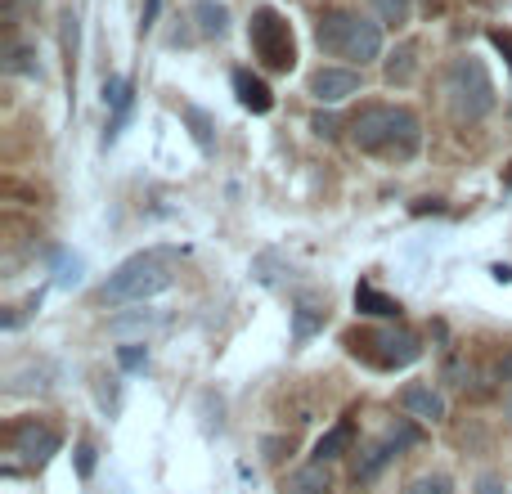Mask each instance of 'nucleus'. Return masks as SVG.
<instances>
[{"label": "nucleus", "mask_w": 512, "mask_h": 494, "mask_svg": "<svg viewBox=\"0 0 512 494\" xmlns=\"http://www.w3.org/2000/svg\"><path fill=\"white\" fill-rule=\"evenodd\" d=\"M477 494H508V486L499 472H486V477H477Z\"/></svg>", "instance_id": "nucleus-21"}, {"label": "nucleus", "mask_w": 512, "mask_h": 494, "mask_svg": "<svg viewBox=\"0 0 512 494\" xmlns=\"http://www.w3.org/2000/svg\"><path fill=\"white\" fill-rule=\"evenodd\" d=\"M9 441H14V454H23L27 463H45L50 454H59V432L45 418H23Z\"/></svg>", "instance_id": "nucleus-7"}, {"label": "nucleus", "mask_w": 512, "mask_h": 494, "mask_svg": "<svg viewBox=\"0 0 512 494\" xmlns=\"http://www.w3.org/2000/svg\"><path fill=\"white\" fill-rule=\"evenodd\" d=\"M373 9H378V18L387 27H405L409 14H414V0H369Z\"/></svg>", "instance_id": "nucleus-17"}, {"label": "nucleus", "mask_w": 512, "mask_h": 494, "mask_svg": "<svg viewBox=\"0 0 512 494\" xmlns=\"http://www.w3.org/2000/svg\"><path fill=\"white\" fill-rule=\"evenodd\" d=\"M405 494H454V481L445 472H423V477L409 481Z\"/></svg>", "instance_id": "nucleus-19"}, {"label": "nucleus", "mask_w": 512, "mask_h": 494, "mask_svg": "<svg viewBox=\"0 0 512 494\" xmlns=\"http://www.w3.org/2000/svg\"><path fill=\"white\" fill-rule=\"evenodd\" d=\"M445 95H450V113L459 122H481L495 108V81H490L486 63L477 54H459L445 68Z\"/></svg>", "instance_id": "nucleus-4"}, {"label": "nucleus", "mask_w": 512, "mask_h": 494, "mask_svg": "<svg viewBox=\"0 0 512 494\" xmlns=\"http://www.w3.org/2000/svg\"><path fill=\"white\" fill-rule=\"evenodd\" d=\"M346 346H351V355H360L364 364H373V369H405V364H414L418 355H423L418 337L405 333V328H369V333H351Z\"/></svg>", "instance_id": "nucleus-5"}, {"label": "nucleus", "mask_w": 512, "mask_h": 494, "mask_svg": "<svg viewBox=\"0 0 512 494\" xmlns=\"http://www.w3.org/2000/svg\"><path fill=\"white\" fill-rule=\"evenodd\" d=\"M414 72H418V45L405 41L387 59V81H391V86H409V81H414Z\"/></svg>", "instance_id": "nucleus-15"}, {"label": "nucleus", "mask_w": 512, "mask_h": 494, "mask_svg": "<svg viewBox=\"0 0 512 494\" xmlns=\"http://www.w3.org/2000/svg\"><path fill=\"white\" fill-rule=\"evenodd\" d=\"M306 90L319 104H342V99H351L360 90V68H315Z\"/></svg>", "instance_id": "nucleus-8"}, {"label": "nucleus", "mask_w": 512, "mask_h": 494, "mask_svg": "<svg viewBox=\"0 0 512 494\" xmlns=\"http://www.w3.org/2000/svg\"><path fill=\"white\" fill-rule=\"evenodd\" d=\"M310 126H315V135H337V122H333V117H315Z\"/></svg>", "instance_id": "nucleus-24"}, {"label": "nucleus", "mask_w": 512, "mask_h": 494, "mask_svg": "<svg viewBox=\"0 0 512 494\" xmlns=\"http://www.w3.org/2000/svg\"><path fill=\"white\" fill-rule=\"evenodd\" d=\"M351 144L387 162H409L423 144V122L405 104H369L351 117Z\"/></svg>", "instance_id": "nucleus-1"}, {"label": "nucleus", "mask_w": 512, "mask_h": 494, "mask_svg": "<svg viewBox=\"0 0 512 494\" xmlns=\"http://www.w3.org/2000/svg\"><path fill=\"white\" fill-rule=\"evenodd\" d=\"M355 310H360V315H373V319H396L400 315V301L382 297L378 288L360 283V288H355Z\"/></svg>", "instance_id": "nucleus-12"}, {"label": "nucleus", "mask_w": 512, "mask_h": 494, "mask_svg": "<svg viewBox=\"0 0 512 494\" xmlns=\"http://www.w3.org/2000/svg\"><path fill=\"white\" fill-rule=\"evenodd\" d=\"M144 360H149V355H144L140 346H131V351H122V364H126V369H140Z\"/></svg>", "instance_id": "nucleus-23"}, {"label": "nucleus", "mask_w": 512, "mask_h": 494, "mask_svg": "<svg viewBox=\"0 0 512 494\" xmlns=\"http://www.w3.org/2000/svg\"><path fill=\"white\" fill-rule=\"evenodd\" d=\"M126 90H131V86H126V81H122V77L104 81V99H108V104H113V108H117V113H126Z\"/></svg>", "instance_id": "nucleus-20"}, {"label": "nucleus", "mask_w": 512, "mask_h": 494, "mask_svg": "<svg viewBox=\"0 0 512 494\" xmlns=\"http://www.w3.org/2000/svg\"><path fill=\"white\" fill-rule=\"evenodd\" d=\"M283 494H333V477H328L324 463H310V468L292 472L288 490H283Z\"/></svg>", "instance_id": "nucleus-11"}, {"label": "nucleus", "mask_w": 512, "mask_h": 494, "mask_svg": "<svg viewBox=\"0 0 512 494\" xmlns=\"http://www.w3.org/2000/svg\"><path fill=\"white\" fill-rule=\"evenodd\" d=\"M400 409H405L409 418H418V423H441L445 396L432 387V382H409V387L400 391Z\"/></svg>", "instance_id": "nucleus-9"}, {"label": "nucleus", "mask_w": 512, "mask_h": 494, "mask_svg": "<svg viewBox=\"0 0 512 494\" xmlns=\"http://www.w3.org/2000/svg\"><path fill=\"white\" fill-rule=\"evenodd\" d=\"M499 382H512V355H504V360H499Z\"/></svg>", "instance_id": "nucleus-25"}, {"label": "nucleus", "mask_w": 512, "mask_h": 494, "mask_svg": "<svg viewBox=\"0 0 512 494\" xmlns=\"http://www.w3.org/2000/svg\"><path fill=\"white\" fill-rule=\"evenodd\" d=\"M396 459V450H391L387 441H378V445H369V450L360 454V459H355V486H364V481H373L378 477L382 468H387V463Z\"/></svg>", "instance_id": "nucleus-13"}, {"label": "nucleus", "mask_w": 512, "mask_h": 494, "mask_svg": "<svg viewBox=\"0 0 512 494\" xmlns=\"http://www.w3.org/2000/svg\"><path fill=\"white\" fill-rule=\"evenodd\" d=\"M315 41L324 54L346 59L351 68H364V63L382 59V27L369 23L364 14H355V9H324L319 27H315Z\"/></svg>", "instance_id": "nucleus-3"}, {"label": "nucleus", "mask_w": 512, "mask_h": 494, "mask_svg": "<svg viewBox=\"0 0 512 494\" xmlns=\"http://www.w3.org/2000/svg\"><path fill=\"white\" fill-rule=\"evenodd\" d=\"M194 18H198V32H203V36H225V32H230V9L216 5V0H198Z\"/></svg>", "instance_id": "nucleus-16"}, {"label": "nucleus", "mask_w": 512, "mask_h": 494, "mask_svg": "<svg viewBox=\"0 0 512 494\" xmlns=\"http://www.w3.org/2000/svg\"><path fill=\"white\" fill-rule=\"evenodd\" d=\"M351 436H355L351 418H342V423H337V427H333V432H324V436H319V445H315V463H328V459H342V454H346V445H351Z\"/></svg>", "instance_id": "nucleus-14"}, {"label": "nucleus", "mask_w": 512, "mask_h": 494, "mask_svg": "<svg viewBox=\"0 0 512 494\" xmlns=\"http://www.w3.org/2000/svg\"><path fill=\"white\" fill-rule=\"evenodd\" d=\"M176 265H180V252H171V247H149V252L126 256L104 279L99 301H108V306H131V301L158 297V292H167L171 283H176Z\"/></svg>", "instance_id": "nucleus-2"}, {"label": "nucleus", "mask_w": 512, "mask_h": 494, "mask_svg": "<svg viewBox=\"0 0 512 494\" xmlns=\"http://www.w3.org/2000/svg\"><path fill=\"white\" fill-rule=\"evenodd\" d=\"M248 41H252V54L261 59V68L270 72H288L297 63V41H292V27L279 9H256L252 14V27H248Z\"/></svg>", "instance_id": "nucleus-6"}, {"label": "nucleus", "mask_w": 512, "mask_h": 494, "mask_svg": "<svg viewBox=\"0 0 512 494\" xmlns=\"http://www.w3.org/2000/svg\"><path fill=\"white\" fill-rule=\"evenodd\" d=\"M234 95H239V104H243V108H252V113H270V108H274L270 86H265L261 77H252L248 68L234 72Z\"/></svg>", "instance_id": "nucleus-10"}, {"label": "nucleus", "mask_w": 512, "mask_h": 494, "mask_svg": "<svg viewBox=\"0 0 512 494\" xmlns=\"http://www.w3.org/2000/svg\"><path fill=\"white\" fill-rule=\"evenodd\" d=\"M504 418H508V427H512V387L504 391Z\"/></svg>", "instance_id": "nucleus-26"}, {"label": "nucleus", "mask_w": 512, "mask_h": 494, "mask_svg": "<svg viewBox=\"0 0 512 494\" xmlns=\"http://www.w3.org/2000/svg\"><path fill=\"white\" fill-rule=\"evenodd\" d=\"M292 319H297V328H292V337H297V342H306V337L315 333V324H324V310H319L315 301H301V306L292 310Z\"/></svg>", "instance_id": "nucleus-18"}, {"label": "nucleus", "mask_w": 512, "mask_h": 494, "mask_svg": "<svg viewBox=\"0 0 512 494\" xmlns=\"http://www.w3.org/2000/svg\"><path fill=\"white\" fill-rule=\"evenodd\" d=\"M9 72H36L32 50H14V59H9Z\"/></svg>", "instance_id": "nucleus-22"}]
</instances>
